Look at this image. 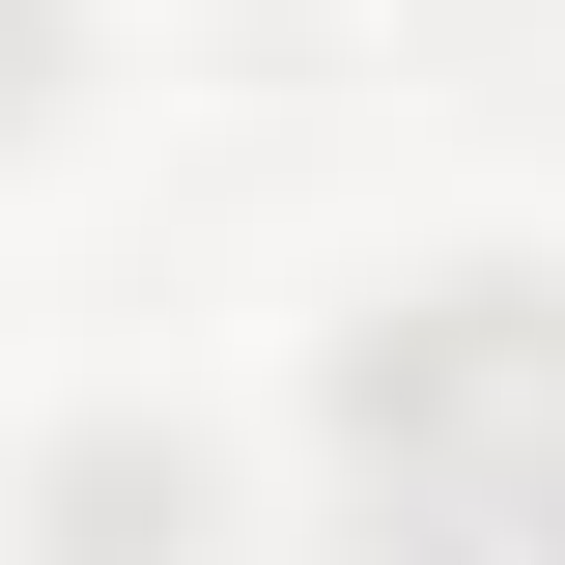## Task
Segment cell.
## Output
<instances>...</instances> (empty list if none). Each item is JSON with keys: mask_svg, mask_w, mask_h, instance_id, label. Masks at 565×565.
Wrapping results in <instances>:
<instances>
[{"mask_svg": "<svg viewBox=\"0 0 565 565\" xmlns=\"http://www.w3.org/2000/svg\"><path fill=\"white\" fill-rule=\"evenodd\" d=\"M367 509H396L424 565H565V311H424L396 367H367Z\"/></svg>", "mask_w": 565, "mask_h": 565, "instance_id": "6da1fadb", "label": "cell"}]
</instances>
